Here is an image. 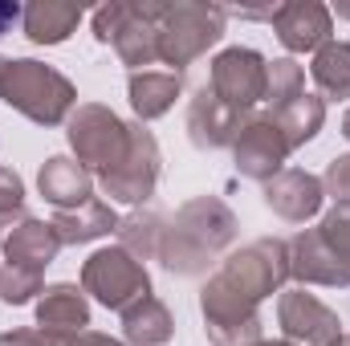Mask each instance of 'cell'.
I'll list each match as a JSON object with an SVG mask.
<instances>
[{"mask_svg":"<svg viewBox=\"0 0 350 346\" xmlns=\"http://www.w3.org/2000/svg\"><path fill=\"white\" fill-rule=\"evenodd\" d=\"M289 281V241L261 237L220 265L200 289L204 330L216 346H257L261 343V306Z\"/></svg>","mask_w":350,"mask_h":346,"instance_id":"cell-1","label":"cell"},{"mask_svg":"<svg viewBox=\"0 0 350 346\" xmlns=\"http://www.w3.org/2000/svg\"><path fill=\"white\" fill-rule=\"evenodd\" d=\"M237 241V216L224 200L216 196H196L187 200L175 220L163 228L159 241V265L175 277H200L212 269L228 245Z\"/></svg>","mask_w":350,"mask_h":346,"instance_id":"cell-2","label":"cell"},{"mask_svg":"<svg viewBox=\"0 0 350 346\" xmlns=\"http://www.w3.org/2000/svg\"><path fill=\"white\" fill-rule=\"evenodd\" d=\"M0 102H8L12 110H21L25 118H33L41 127H62L74 114L78 90L53 66L16 57V62H4V70H0Z\"/></svg>","mask_w":350,"mask_h":346,"instance_id":"cell-3","label":"cell"},{"mask_svg":"<svg viewBox=\"0 0 350 346\" xmlns=\"http://www.w3.org/2000/svg\"><path fill=\"white\" fill-rule=\"evenodd\" d=\"M224 16L228 12L220 4H200V0L172 4L167 16L159 21V62L175 66V74H179L183 66L204 57L224 37Z\"/></svg>","mask_w":350,"mask_h":346,"instance_id":"cell-4","label":"cell"},{"mask_svg":"<svg viewBox=\"0 0 350 346\" xmlns=\"http://www.w3.org/2000/svg\"><path fill=\"white\" fill-rule=\"evenodd\" d=\"M66 139L74 147V159L86 172L102 175V172H110V168L122 163V155L131 147V127L114 110H106L98 102H82L70 114V122H66Z\"/></svg>","mask_w":350,"mask_h":346,"instance_id":"cell-5","label":"cell"},{"mask_svg":"<svg viewBox=\"0 0 350 346\" xmlns=\"http://www.w3.org/2000/svg\"><path fill=\"white\" fill-rule=\"evenodd\" d=\"M82 289L94 302H102L114 314H126L135 302L151 297V277L147 265L135 261L126 249H98L94 257L82 265Z\"/></svg>","mask_w":350,"mask_h":346,"instance_id":"cell-6","label":"cell"},{"mask_svg":"<svg viewBox=\"0 0 350 346\" xmlns=\"http://www.w3.org/2000/svg\"><path fill=\"white\" fill-rule=\"evenodd\" d=\"M94 37L102 45H114V53L122 57V66H131L135 74L151 62H159V25L147 21L139 12V4H102L94 12Z\"/></svg>","mask_w":350,"mask_h":346,"instance_id":"cell-7","label":"cell"},{"mask_svg":"<svg viewBox=\"0 0 350 346\" xmlns=\"http://www.w3.org/2000/svg\"><path fill=\"white\" fill-rule=\"evenodd\" d=\"M159 143H155V135L147 131V127H131V147H126V155H122V163L118 168H110V172L98 175V183H102V191L110 196V200H118V204H143V200H151V191H155V183H159Z\"/></svg>","mask_w":350,"mask_h":346,"instance_id":"cell-8","label":"cell"},{"mask_svg":"<svg viewBox=\"0 0 350 346\" xmlns=\"http://www.w3.org/2000/svg\"><path fill=\"white\" fill-rule=\"evenodd\" d=\"M265 74H269V62H265L257 49H249V45H232V49L216 53L208 90H212L224 106L249 114L257 102H265Z\"/></svg>","mask_w":350,"mask_h":346,"instance_id":"cell-9","label":"cell"},{"mask_svg":"<svg viewBox=\"0 0 350 346\" xmlns=\"http://www.w3.org/2000/svg\"><path fill=\"white\" fill-rule=\"evenodd\" d=\"M277 322L285 330V343H301V346H334L342 338V322L338 314L318 302L314 293H306V285L285 289L277 302Z\"/></svg>","mask_w":350,"mask_h":346,"instance_id":"cell-10","label":"cell"},{"mask_svg":"<svg viewBox=\"0 0 350 346\" xmlns=\"http://www.w3.org/2000/svg\"><path fill=\"white\" fill-rule=\"evenodd\" d=\"M232 155H237V172L245 179H257L269 183L273 175L285 172V155H289V143L281 135V127L273 122V114H257L241 127L237 143H232Z\"/></svg>","mask_w":350,"mask_h":346,"instance_id":"cell-11","label":"cell"},{"mask_svg":"<svg viewBox=\"0 0 350 346\" xmlns=\"http://www.w3.org/2000/svg\"><path fill=\"white\" fill-rule=\"evenodd\" d=\"M289 277H297L301 285L350 289V265L322 241L318 228H306L289 241Z\"/></svg>","mask_w":350,"mask_h":346,"instance_id":"cell-12","label":"cell"},{"mask_svg":"<svg viewBox=\"0 0 350 346\" xmlns=\"http://www.w3.org/2000/svg\"><path fill=\"white\" fill-rule=\"evenodd\" d=\"M245 122H249V114H241V110L224 106V102H220L208 86L200 90V94L191 98V106H187V139H191L200 151L232 147Z\"/></svg>","mask_w":350,"mask_h":346,"instance_id":"cell-13","label":"cell"},{"mask_svg":"<svg viewBox=\"0 0 350 346\" xmlns=\"http://www.w3.org/2000/svg\"><path fill=\"white\" fill-rule=\"evenodd\" d=\"M273 29L281 37V45L289 53H318L326 41H330V8L318 4V0H289V4H277L273 12Z\"/></svg>","mask_w":350,"mask_h":346,"instance_id":"cell-14","label":"cell"},{"mask_svg":"<svg viewBox=\"0 0 350 346\" xmlns=\"http://www.w3.org/2000/svg\"><path fill=\"white\" fill-rule=\"evenodd\" d=\"M322 200H326L322 179L301 172V168H285L281 175H273L265 183V204L281 220H289V224H306L310 216H318L322 212Z\"/></svg>","mask_w":350,"mask_h":346,"instance_id":"cell-15","label":"cell"},{"mask_svg":"<svg viewBox=\"0 0 350 346\" xmlns=\"http://www.w3.org/2000/svg\"><path fill=\"white\" fill-rule=\"evenodd\" d=\"M37 187H41V196H45L57 212L82 208L86 200H94V175H90L78 159H70V155L45 159L41 172H37Z\"/></svg>","mask_w":350,"mask_h":346,"instance_id":"cell-16","label":"cell"},{"mask_svg":"<svg viewBox=\"0 0 350 346\" xmlns=\"http://www.w3.org/2000/svg\"><path fill=\"white\" fill-rule=\"evenodd\" d=\"M53 232L62 245H90V241H102L110 232H118V212L106 204V200H86L82 208H66V212H53Z\"/></svg>","mask_w":350,"mask_h":346,"instance_id":"cell-17","label":"cell"},{"mask_svg":"<svg viewBox=\"0 0 350 346\" xmlns=\"http://www.w3.org/2000/svg\"><path fill=\"white\" fill-rule=\"evenodd\" d=\"M37 326L62 330V334H82L90 326L86 289H78V285H70V281L49 285V289L37 297Z\"/></svg>","mask_w":350,"mask_h":346,"instance_id":"cell-18","label":"cell"},{"mask_svg":"<svg viewBox=\"0 0 350 346\" xmlns=\"http://www.w3.org/2000/svg\"><path fill=\"white\" fill-rule=\"evenodd\" d=\"M57 249H62V241H57L53 224L49 220H33V216H25L4 241L8 265H25V269H37V273H45V265L57 257Z\"/></svg>","mask_w":350,"mask_h":346,"instance_id":"cell-19","label":"cell"},{"mask_svg":"<svg viewBox=\"0 0 350 346\" xmlns=\"http://www.w3.org/2000/svg\"><path fill=\"white\" fill-rule=\"evenodd\" d=\"M82 21V8L78 4H62V0H37L21 12V25H25V37L33 45H62Z\"/></svg>","mask_w":350,"mask_h":346,"instance_id":"cell-20","label":"cell"},{"mask_svg":"<svg viewBox=\"0 0 350 346\" xmlns=\"http://www.w3.org/2000/svg\"><path fill=\"white\" fill-rule=\"evenodd\" d=\"M131 110L143 118V122H151V118H159V114H167L175 106V98H179V74L175 70H139V74H131Z\"/></svg>","mask_w":350,"mask_h":346,"instance_id":"cell-21","label":"cell"},{"mask_svg":"<svg viewBox=\"0 0 350 346\" xmlns=\"http://www.w3.org/2000/svg\"><path fill=\"white\" fill-rule=\"evenodd\" d=\"M273 122L281 127L289 151H297V147H306V143L318 139V131H322V122H326V98H318V94H297L293 102H285V106L273 110Z\"/></svg>","mask_w":350,"mask_h":346,"instance_id":"cell-22","label":"cell"},{"mask_svg":"<svg viewBox=\"0 0 350 346\" xmlns=\"http://www.w3.org/2000/svg\"><path fill=\"white\" fill-rule=\"evenodd\" d=\"M172 334H175L172 310L159 297H143L122 314V338L131 346H163L172 343Z\"/></svg>","mask_w":350,"mask_h":346,"instance_id":"cell-23","label":"cell"},{"mask_svg":"<svg viewBox=\"0 0 350 346\" xmlns=\"http://www.w3.org/2000/svg\"><path fill=\"white\" fill-rule=\"evenodd\" d=\"M163 216L135 208L131 216L118 220V249H126L135 261H159V241H163Z\"/></svg>","mask_w":350,"mask_h":346,"instance_id":"cell-24","label":"cell"},{"mask_svg":"<svg viewBox=\"0 0 350 346\" xmlns=\"http://www.w3.org/2000/svg\"><path fill=\"white\" fill-rule=\"evenodd\" d=\"M314 82L326 98H350V41H326L318 53H314V66H310Z\"/></svg>","mask_w":350,"mask_h":346,"instance_id":"cell-25","label":"cell"},{"mask_svg":"<svg viewBox=\"0 0 350 346\" xmlns=\"http://www.w3.org/2000/svg\"><path fill=\"white\" fill-rule=\"evenodd\" d=\"M297 94H306V70H301L293 57L269 62V74H265V102L277 110V106L293 102Z\"/></svg>","mask_w":350,"mask_h":346,"instance_id":"cell-26","label":"cell"},{"mask_svg":"<svg viewBox=\"0 0 350 346\" xmlns=\"http://www.w3.org/2000/svg\"><path fill=\"white\" fill-rule=\"evenodd\" d=\"M37 293H45V281H41L37 269H25V265H4V269H0V302L25 306V302H33Z\"/></svg>","mask_w":350,"mask_h":346,"instance_id":"cell-27","label":"cell"},{"mask_svg":"<svg viewBox=\"0 0 350 346\" xmlns=\"http://www.w3.org/2000/svg\"><path fill=\"white\" fill-rule=\"evenodd\" d=\"M21 208H25V183H21V175L12 172V168H0V249L8 241V228H16L25 220Z\"/></svg>","mask_w":350,"mask_h":346,"instance_id":"cell-28","label":"cell"},{"mask_svg":"<svg viewBox=\"0 0 350 346\" xmlns=\"http://www.w3.org/2000/svg\"><path fill=\"white\" fill-rule=\"evenodd\" d=\"M318 232H322V241L350 265V204H334V208L322 216Z\"/></svg>","mask_w":350,"mask_h":346,"instance_id":"cell-29","label":"cell"},{"mask_svg":"<svg viewBox=\"0 0 350 346\" xmlns=\"http://www.w3.org/2000/svg\"><path fill=\"white\" fill-rule=\"evenodd\" d=\"M74 334H62V330H45V326H16V330H4L0 346H70Z\"/></svg>","mask_w":350,"mask_h":346,"instance_id":"cell-30","label":"cell"},{"mask_svg":"<svg viewBox=\"0 0 350 346\" xmlns=\"http://www.w3.org/2000/svg\"><path fill=\"white\" fill-rule=\"evenodd\" d=\"M322 187H326V196H334V204H350V155H338L326 168Z\"/></svg>","mask_w":350,"mask_h":346,"instance_id":"cell-31","label":"cell"},{"mask_svg":"<svg viewBox=\"0 0 350 346\" xmlns=\"http://www.w3.org/2000/svg\"><path fill=\"white\" fill-rule=\"evenodd\" d=\"M70 346H122L118 338H110V334H98V330H82V334H74Z\"/></svg>","mask_w":350,"mask_h":346,"instance_id":"cell-32","label":"cell"},{"mask_svg":"<svg viewBox=\"0 0 350 346\" xmlns=\"http://www.w3.org/2000/svg\"><path fill=\"white\" fill-rule=\"evenodd\" d=\"M16 16H21V8H16V4H0V37L8 33V25H12Z\"/></svg>","mask_w":350,"mask_h":346,"instance_id":"cell-33","label":"cell"},{"mask_svg":"<svg viewBox=\"0 0 350 346\" xmlns=\"http://www.w3.org/2000/svg\"><path fill=\"white\" fill-rule=\"evenodd\" d=\"M334 12H338L342 21H350V4H334Z\"/></svg>","mask_w":350,"mask_h":346,"instance_id":"cell-34","label":"cell"},{"mask_svg":"<svg viewBox=\"0 0 350 346\" xmlns=\"http://www.w3.org/2000/svg\"><path fill=\"white\" fill-rule=\"evenodd\" d=\"M342 135H347V143H350V110L342 114Z\"/></svg>","mask_w":350,"mask_h":346,"instance_id":"cell-35","label":"cell"},{"mask_svg":"<svg viewBox=\"0 0 350 346\" xmlns=\"http://www.w3.org/2000/svg\"><path fill=\"white\" fill-rule=\"evenodd\" d=\"M257 346H297V343H285V338H281V343H265V338H261Z\"/></svg>","mask_w":350,"mask_h":346,"instance_id":"cell-36","label":"cell"},{"mask_svg":"<svg viewBox=\"0 0 350 346\" xmlns=\"http://www.w3.org/2000/svg\"><path fill=\"white\" fill-rule=\"evenodd\" d=\"M334 346H350V334H342V338H338V343H334Z\"/></svg>","mask_w":350,"mask_h":346,"instance_id":"cell-37","label":"cell"},{"mask_svg":"<svg viewBox=\"0 0 350 346\" xmlns=\"http://www.w3.org/2000/svg\"><path fill=\"white\" fill-rule=\"evenodd\" d=\"M0 70H4V57H0Z\"/></svg>","mask_w":350,"mask_h":346,"instance_id":"cell-38","label":"cell"}]
</instances>
